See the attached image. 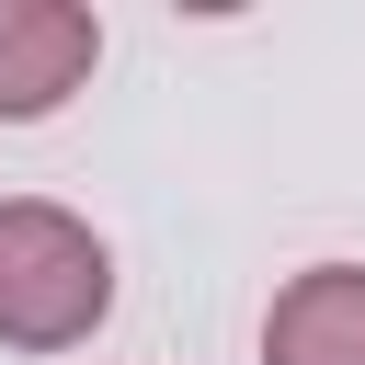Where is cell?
I'll return each mask as SVG.
<instances>
[{
    "label": "cell",
    "instance_id": "6da1fadb",
    "mask_svg": "<svg viewBox=\"0 0 365 365\" xmlns=\"http://www.w3.org/2000/svg\"><path fill=\"white\" fill-rule=\"evenodd\" d=\"M103 308H114V251L46 194H0V342L68 354L103 331Z\"/></svg>",
    "mask_w": 365,
    "mask_h": 365
},
{
    "label": "cell",
    "instance_id": "7a4b0ae2",
    "mask_svg": "<svg viewBox=\"0 0 365 365\" xmlns=\"http://www.w3.org/2000/svg\"><path fill=\"white\" fill-rule=\"evenodd\" d=\"M103 57V23L80 0H0V125L57 114Z\"/></svg>",
    "mask_w": 365,
    "mask_h": 365
},
{
    "label": "cell",
    "instance_id": "3957f363",
    "mask_svg": "<svg viewBox=\"0 0 365 365\" xmlns=\"http://www.w3.org/2000/svg\"><path fill=\"white\" fill-rule=\"evenodd\" d=\"M262 365H365V262H308L262 319Z\"/></svg>",
    "mask_w": 365,
    "mask_h": 365
}]
</instances>
